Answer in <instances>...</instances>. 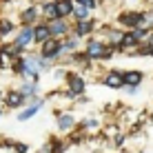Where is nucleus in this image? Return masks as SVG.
Returning <instances> with one entry per match:
<instances>
[{"label":"nucleus","instance_id":"20e7f679","mask_svg":"<svg viewBox=\"0 0 153 153\" xmlns=\"http://www.w3.org/2000/svg\"><path fill=\"white\" fill-rule=\"evenodd\" d=\"M25 102H27V100L22 98V93H20L18 89H9V91L4 93V104H7L9 109H22Z\"/></svg>","mask_w":153,"mask_h":153},{"label":"nucleus","instance_id":"b1692460","mask_svg":"<svg viewBox=\"0 0 153 153\" xmlns=\"http://www.w3.org/2000/svg\"><path fill=\"white\" fill-rule=\"evenodd\" d=\"M65 151V144H62V140H53L49 144V153H62Z\"/></svg>","mask_w":153,"mask_h":153},{"label":"nucleus","instance_id":"f3484780","mask_svg":"<svg viewBox=\"0 0 153 153\" xmlns=\"http://www.w3.org/2000/svg\"><path fill=\"white\" fill-rule=\"evenodd\" d=\"M40 13L45 16V20H47V22H51V20H56L58 16H56V4H53V0H49V2H45V4H42Z\"/></svg>","mask_w":153,"mask_h":153},{"label":"nucleus","instance_id":"393cba45","mask_svg":"<svg viewBox=\"0 0 153 153\" xmlns=\"http://www.w3.org/2000/svg\"><path fill=\"white\" fill-rule=\"evenodd\" d=\"M98 124V120H93V118H87V120H84V122L80 124L82 126V129H91V126H96Z\"/></svg>","mask_w":153,"mask_h":153},{"label":"nucleus","instance_id":"f257e3e1","mask_svg":"<svg viewBox=\"0 0 153 153\" xmlns=\"http://www.w3.org/2000/svg\"><path fill=\"white\" fill-rule=\"evenodd\" d=\"M87 60H107L113 56V49H107V45L100 40H89L87 42Z\"/></svg>","mask_w":153,"mask_h":153},{"label":"nucleus","instance_id":"6ab92c4d","mask_svg":"<svg viewBox=\"0 0 153 153\" xmlns=\"http://www.w3.org/2000/svg\"><path fill=\"white\" fill-rule=\"evenodd\" d=\"M133 47H138V42L131 33H124L122 36V42H120V49H133Z\"/></svg>","mask_w":153,"mask_h":153},{"label":"nucleus","instance_id":"5701e85b","mask_svg":"<svg viewBox=\"0 0 153 153\" xmlns=\"http://www.w3.org/2000/svg\"><path fill=\"white\" fill-rule=\"evenodd\" d=\"M73 4H76V7L80 4V7H82V9H87V11H89V9H96V7H98L96 0H76Z\"/></svg>","mask_w":153,"mask_h":153},{"label":"nucleus","instance_id":"39448f33","mask_svg":"<svg viewBox=\"0 0 153 153\" xmlns=\"http://www.w3.org/2000/svg\"><path fill=\"white\" fill-rule=\"evenodd\" d=\"M42 107H45V100H36V102H31L27 109H22V111L18 113V122H27V120H31L36 113L42 111Z\"/></svg>","mask_w":153,"mask_h":153},{"label":"nucleus","instance_id":"4be33fe9","mask_svg":"<svg viewBox=\"0 0 153 153\" xmlns=\"http://www.w3.org/2000/svg\"><path fill=\"white\" fill-rule=\"evenodd\" d=\"M11 29H13L11 20H7V18H2V20H0V36H7Z\"/></svg>","mask_w":153,"mask_h":153},{"label":"nucleus","instance_id":"1a4fd4ad","mask_svg":"<svg viewBox=\"0 0 153 153\" xmlns=\"http://www.w3.org/2000/svg\"><path fill=\"white\" fill-rule=\"evenodd\" d=\"M142 78H144V73L138 71V69H131L122 73V87H138V84L142 82Z\"/></svg>","mask_w":153,"mask_h":153},{"label":"nucleus","instance_id":"a211bd4d","mask_svg":"<svg viewBox=\"0 0 153 153\" xmlns=\"http://www.w3.org/2000/svg\"><path fill=\"white\" fill-rule=\"evenodd\" d=\"M18 91L22 93V98H25V100H27V98H33L36 93H38V84H36V82H25L22 87L18 89Z\"/></svg>","mask_w":153,"mask_h":153},{"label":"nucleus","instance_id":"6e6552de","mask_svg":"<svg viewBox=\"0 0 153 153\" xmlns=\"http://www.w3.org/2000/svg\"><path fill=\"white\" fill-rule=\"evenodd\" d=\"M67 82H69V93H73V96H80L84 91V80L78 73H67Z\"/></svg>","mask_w":153,"mask_h":153},{"label":"nucleus","instance_id":"aec40b11","mask_svg":"<svg viewBox=\"0 0 153 153\" xmlns=\"http://www.w3.org/2000/svg\"><path fill=\"white\" fill-rule=\"evenodd\" d=\"M73 16H76V22H82V20H89V11L87 9H82V7H76L73 4Z\"/></svg>","mask_w":153,"mask_h":153},{"label":"nucleus","instance_id":"f03ea898","mask_svg":"<svg viewBox=\"0 0 153 153\" xmlns=\"http://www.w3.org/2000/svg\"><path fill=\"white\" fill-rule=\"evenodd\" d=\"M60 56V40L56 38H49L47 42H42V49H40V58L42 60H53V58Z\"/></svg>","mask_w":153,"mask_h":153},{"label":"nucleus","instance_id":"0eeeda50","mask_svg":"<svg viewBox=\"0 0 153 153\" xmlns=\"http://www.w3.org/2000/svg\"><path fill=\"white\" fill-rule=\"evenodd\" d=\"M31 42H33V31H31V27H22L20 33L16 36V40H13V47L22 51L27 45H31Z\"/></svg>","mask_w":153,"mask_h":153},{"label":"nucleus","instance_id":"cd10ccee","mask_svg":"<svg viewBox=\"0 0 153 153\" xmlns=\"http://www.w3.org/2000/svg\"><path fill=\"white\" fill-rule=\"evenodd\" d=\"M0 100H2V91H0Z\"/></svg>","mask_w":153,"mask_h":153},{"label":"nucleus","instance_id":"412c9836","mask_svg":"<svg viewBox=\"0 0 153 153\" xmlns=\"http://www.w3.org/2000/svg\"><path fill=\"white\" fill-rule=\"evenodd\" d=\"M149 29H133L131 31V36L135 38V42H142V40H149Z\"/></svg>","mask_w":153,"mask_h":153},{"label":"nucleus","instance_id":"bb28decb","mask_svg":"<svg viewBox=\"0 0 153 153\" xmlns=\"http://www.w3.org/2000/svg\"><path fill=\"white\" fill-rule=\"evenodd\" d=\"M0 115H2V107H0Z\"/></svg>","mask_w":153,"mask_h":153},{"label":"nucleus","instance_id":"9d476101","mask_svg":"<svg viewBox=\"0 0 153 153\" xmlns=\"http://www.w3.org/2000/svg\"><path fill=\"white\" fill-rule=\"evenodd\" d=\"M53 4H56V16L62 20L67 16H71V11H73V0H53Z\"/></svg>","mask_w":153,"mask_h":153},{"label":"nucleus","instance_id":"2eb2a0df","mask_svg":"<svg viewBox=\"0 0 153 153\" xmlns=\"http://www.w3.org/2000/svg\"><path fill=\"white\" fill-rule=\"evenodd\" d=\"M122 31L120 29H107V40H109V49H113V47H120V42H122Z\"/></svg>","mask_w":153,"mask_h":153},{"label":"nucleus","instance_id":"c85d7f7f","mask_svg":"<svg viewBox=\"0 0 153 153\" xmlns=\"http://www.w3.org/2000/svg\"><path fill=\"white\" fill-rule=\"evenodd\" d=\"M151 56H153V47H151Z\"/></svg>","mask_w":153,"mask_h":153},{"label":"nucleus","instance_id":"9b49d317","mask_svg":"<svg viewBox=\"0 0 153 153\" xmlns=\"http://www.w3.org/2000/svg\"><path fill=\"white\" fill-rule=\"evenodd\" d=\"M104 84H107L109 89H120L122 87V71L120 69H113V71H109L107 76H104Z\"/></svg>","mask_w":153,"mask_h":153},{"label":"nucleus","instance_id":"423d86ee","mask_svg":"<svg viewBox=\"0 0 153 153\" xmlns=\"http://www.w3.org/2000/svg\"><path fill=\"white\" fill-rule=\"evenodd\" d=\"M47 27H49V33H51V38H62V36L69 31V25L65 22L62 18H56V20H51V22H47Z\"/></svg>","mask_w":153,"mask_h":153},{"label":"nucleus","instance_id":"4468645a","mask_svg":"<svg viewBox=\"0 0 153 153\" xmlns=\"http://www.w3.org/2000/svg\"><path fill=\"white\" fill-rule=\"evenodd\" d=\"M93 31V20L89 18V20H82V22H76V31L73 33L78 36V38H82V36H89Z\"/></svg>","mask_w":153,"mask_h":153},{"label":"nucleus","instance_id":"dca6fc26","mask_svg":"<svg viewBox=\"0 0 153 153\" xmlns=\"http://www.w3.org/2000/svg\"><path fill=\"white\" fill-rule=\"evenodd\" d=\"M73 124H76V120H73L71 113L58 115V129H60V131H69V129H73Z\"/></svg>","mask_w":153,"mask_h":153},{"label":"nucleus","instance_id":"ddd939ff","mask_svg":"<svg viewBox=\"0 0 153 153\" xmlns=\"http://www.w3.org/2000/svg\"><path fill=\"white\" fill-rule=\"evenodd\" d=\"M38 13H40V9H38V7H29V9H25V11L20 13V20H22L25 27H31V25L38 20Z\"/></svg>","mask_w":153,"mask_h":153},{"label":"nucleus","instance_id":"7ed1b4c3","mask_svg":"<svg viewBox=\"0 0 153 153\" xmlns=\"http://www.w3.org/2000/svg\"><path fill=\"white\" fill-rule=\"evenodd\" d=\"M142 11H124V13H120V25L126 29H138L140 27V22H142Z\"/></svg>","mask_w":153,"mask_h":153},{"label":"nucleus","instance_id":"f8f14e48","mask_svg":"<svg viewBox=\"0 0 153 153\" xmlns=\"http://www.w3.org/2000/svg\"><path fill=\"white\" fill-rule=\"evenodd\" d=\"M31 31H33V42H47L51 38V33H49V27H47V22H42V25H36V27H31Z\"/></svg>","mask_w":153,"mask_h":153},{"label":"nucleus","instance_id":"a878e982","mask_svg":"<svg viewBox=\"0 0 153 153\" xmlns=\"http://www.w3.org/2000/svg\"><path fill=\"white\" fill-rule=\"evenodd\" d=\"M11 146H13L16 153H27V151H29V146H27V144H20V142H18V144H11Z\"/></svg>","mask_w":153,"mask_h":153}]
</instances>
